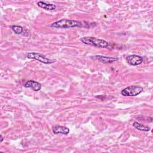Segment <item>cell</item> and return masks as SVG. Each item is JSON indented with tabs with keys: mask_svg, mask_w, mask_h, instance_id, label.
I'll return each instance as SVG.
<instances>
[{
	"mask_svg": "<svg viewBox=\"0 0 153 153\" xmlns=\"http://www.w3.org/2000/svg\"><path fill=\"white\" fill-rule=\"evenodd\" d=\"M82 23L79 21L63 19L51 23L50 25V26L51 27H55L58 29H66L75 27H80L82 26Z\"/></svg>",
	"mask_w": 153,
	"mask_h": 153,
	"instance_id": "6da1fadb",
	"label": "cell"
},
{
	"mask_svg": "<svg viewBox=\"0 0 153 153\" xmlns=\"http://www.w3.org/2000/svg\"><path fill=\"white\" fill-rule=\"evenodd\" d=\"M81 41L84 44L91 45L97 48H106L109 45V43L102 39H99L93 36H84L81 38Z\"/></svg>",
	"mask_w": 153,
	"mask_h": 153,
	"instance_id": "7a4b0ae2",
	"label": "cell"
},
{
	"mask_svg": "<svg viewBox=\"0 0 153 153\" xmlns=\"http://www.w3.org/2000/svg\"><path fill=\"white\" fill-rule=\"evenodd\" d=\"M26 57L28 59H32L39 61L44 64H51L54 63L55 60H51L47 57L45 56L41 53L36 52H30L26 54Z\"/></svg>",
	"mask_w": 153,
	"mask_h": 153,
	"instance_id": "3957f363",
	"label": "cell"
},
{
	"mask_svg": "<svg viewBox=\"0 0 153 153\" xmlns=\"http://www.w3.org/2000/svg\"><path fill=\"white\" fill-rule=\"evenodd\" d=\"M143 88L137 85H131L123 89L121 93L124 96H136L141 93Z\"/></svg>",
	"mask_w": 153,
	"mask_h": 153,
	"instance_id": "277c9868",
	"label": "cell"
},
{
	"mask_svg": "<svg viewBox=\"0 0 153 153\" xmlns=\"http://www.w3.org/2000/svg\"><path fill=\"white\" fill-rule=\"evenodd\" d=\"M126 62L130 65L137 66L142 63L143 57L136 54L129 55L126 57Z\"/></svg>",
	"mask_w": 153,
	"mask_h": 153,
	"instance_id": "5b68a950",
	"label": "cell"
},
{
	"mask_svg": "<svg viewBox=\"0 0 153 153\" xmlns=\"http://www.w3.org/2000/svg\"><path fill=\"white\" fill-rule=\"evenodd\" d=\"M96 59L98 60L100 62L102 63H111L115 62H117L118 60V57H113L109 56H105L102 55H96L95 56Z\"/></svg>",
	"mask_w": 153,
	"mask_h": 153,
	"instance_id": "8992f818",
	"label": "cell"
},
{
	"mask_svg": "<svg viewBox=\"0 0 153 153\" xmlns=\"http://www.w3.org/2000/svg\"><path fill=\"white\" fill-rule=\"evenodd\" d=\"M24 87L25 88H30L34 91H38L41 90V84L37 81H33V80H29V81H27L25 84Z\"/></svg>",
	"mask_w": 153,
	"mask_h": 153,
	"instance_id": "52a82bcc",
	"label": "cell"
},
{
	"mask_svg": "<svg viewBox=\"0 0 153 153\" xmlns=\"http://www.w3.org/2000/svg\"><path fill=\"white\" fill-rule=\"evenodd\" d=\"M53 132L55 134H62L66 135L69 133V129L67 127L61 126L59 125L55 126L53 127Z\"/></svg>",
	"mask_w": 153,
	"mask_h": 153,
	"instance_id": "ba28073f",
	"label": "cell"
},
{
	"mask_svg": "<svg viewBox=\"0 0 153 153\" xmlns=\"http://www.w3.org/2000/svg\"><path fill=\"white\" fill-rule=\"evenodd\" d=\"M37 5L45 10H53L56 8V5L53 4L47 3L43 1H39L37 2Z\"/></svg>",
	"mask_w": 153,
	"mask_h": 153,
	"instance_id": "9c48e42d",
	"label": "cell"
},
{
	"mask_svg": "<svg viewBox=\"0 0 153 153\" xmlns=\"http://www.w3.org/2000/svg\"><path fill=\"white\" fill-rule=\"evenodd\" d=\"M133 126L134 128H136V129H137L138 130H140V131H148L150 130L149 127H148L147 126H145L143 124H140V123H139L138 122H136V121H135L133 123Z\"/></svg>",
	"mask_w": 153,
	"mask_h": 153,
	"instance_id": "30bf717a",
	"label": "cell"
},
{
	"mask_svg": "<svg viewBox=\"0 0 153 153\" xmlns=\"http://www.w3.org/2000/svg\"><path fill=\"white\" fill-rule=\"evenodd\" d=\"M13 32L17 35L22 34L23 32V28L21 26L19 25H12L10 26Z\"/></svg>",
	"mask_w": 153,
	"mask_h": 153,
	"instance_id": "8fae6325",
	"label": "cell"
},
{
	"mask_svg": "<svg viewBox=\"0 0 153 153\" xmlns=\"http://www.w3.org/2000/svg\"><path fill=\"white\" fill-rule=\"evenodd\" d=\"M3 141V137H2V135H1V142H2Z\"/></svg>",
	"mask_w": 153,
	"mask_h": 153,
	"instance_id": "7c38bea8",
	"label": "cell"
}]
</instances>
